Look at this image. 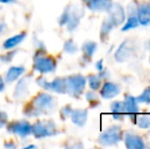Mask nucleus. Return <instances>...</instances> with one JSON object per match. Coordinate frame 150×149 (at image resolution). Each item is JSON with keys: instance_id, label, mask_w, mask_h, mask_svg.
<instances>
[{"instance_id": "f257e3e1", "label": "nucleus", "mask_w": 150, "mask_h": 149, "mask_svg": "<svg viewBox=\"0 0 150 149\" xmlns=\"http://www.w3.org/2000/svg\"><path fill=\"white\" fill-rule=\"evenodd\" d=\"M56 102L52 95L40 92L24 108V114L28 117H38L41 114H48L55 108Z\"/></svg>"}, {"instance_id": "39448f33", "label": "nucleus", "mask_w": 150, "mask_h": 149, "mask_svg": "<svg viewBox=\"0 0 150 149\" xmlns=\"http://www.w3.org/2000/svg\"><path fill=\"white\" fill-rule=\"evenodd\" d=\"M56 66H57V62L52 56H46V54L34 56L33 68L40 74L54 73L56 70Z\"/></svg>"}, {"instance_id": "bb28decb", "label": "nucleus", "mask_w": 150, "mask_h": 149, "mask_svg": "<svg viewBox=\"0 0 150 149\" xmlns=\"http://www.w3.org/2000/svg\"><path fill=\"white\" fill-rule=\"evenodd\" d=\"M137 102H144L150 104V88H146L138 97L136 98Z\"/></svg>"}, {"instance_id": "e433bc0d", "label": "nucleus", "mask_w": 150, "mask_h": 149, "mask_svg": "<svg viewBox=\"0 0 150 149\" xmlns=\"http://www.w3.org/2000/svg\"><path fill=\"white\" fill-rule=\"evenodd\" d=\"M6 27H7V26H6L5 23H1V22H0V34L4 32V30L6 29Z\"/></svg>"}, {"instance_id": "f704fd0d", "label": "nucleus", "mask_w": 150, "mask_h": 149, "mask_svg": "<svg viewBox=\"0 0 150 149\" xmlns=\"http://www.w3.org/2000/svg\"><path fill=\"white\" fill-rule=\"evenodd\" d=\"M5 88V82H4L3 78L0 77V92H2Z\"/></svg>"}, {"instance_id": "cd10ccee", "label": "nucleus", "mask_w": 150, "mask_h": 149, "mask_svg": "<svg viewBox=\"0 0 150 149\" xmlns=\"http://www.w3.org/2000/svg\"><path fill=\"white\" fill-rule=\"evenodd\" d=\"M36 83H37V84H38V86H40V87H41L42 89L46 90V91H49L50 82H49V81H47L45 77H43V76L39 77L37 80H36Z\"/></svg>"}, {"instance_id": "423d86ee", "label": "nucleus", "mask_w": 150, "mask_h": 149, "mask_svg": "<svg viewBox=\"0 0 150 149\" xmlns=\"http://www.w3.org/2000/svg\"><path fill=\"white\" fill-rule=\"evenodd\" d=\"M122 138V129L119 126H112V127L108 128L105 131L99 135L98 142L99 144L103 146H110L115 145L117 142H120Z\"/></svg>"}, {"instance_id": "c85d7f7f", "label": "nucleus", "mask_w": 150, "mask_h": 149, "mask_svg": "<svg viewBox=\"0 0 150 149\" xmlns=\"http://www.w3.org/2000/svg\"><path fill=\"white\" fill-rule=\"evenodd\" d=\"M16 53H18V51H16V50L8 51V52H6L4 55L0 56V60H1V61H3V62H10L12 60V58L16 55Z\"/></svg>"}, {"instance_id": "a878e982", "label": "nucleus", "mask_w": 150, "mask_h": 149, "mask_svg": "<svg viewBox=\"0 0 150 149\" xmlns=\"http://www.w3.org/2000/svg\"><path fill=\"white\" fill-rule=\"evenodd\" d=\"M137 125L141 129H148L150 128V115H141L137 119Z\"/></svg>"}, {"instance_id": "c756f323", "label": "nucleus", "mask_w": 150, "mask_h": 149, "mask_svg": "<svg viewBox=\"0 0 150 149\" xmlns=\"http://www.w3.org/2000/svg\"><path fill=\"white\" fill-rule=\"evenodd\" d=\"M86 99H87L88 102H90L91 104H99L98 101V96L95 92L93 91H89L86 93Z\"/></svg>"}, {"instance_id": "9d476101", "label": "nucleus", "mask_w": 150, "mask_h": 149, "mask_svg": "<svg viewBox=\"0 0 150 149\" xmlns=\"http://www.w3.org/2000/svg\"><path fill=\"white\" fill-rule=\"evenodd\" d=\"M29 86H30V79L28 77L22 78L16 85L13 91V97L18 100H22L26 98L29 94Z\"/></svg>"}, {"instance_id": "4c0bfd02", "label": "nucleus", "mask_w": 150, "mask_h": 149, "mask_svg": "<svg viewBox=\"0 0 150 149\" xmlns=\"http://www.w3.org/2000/svg\"><path fill=\"white\" fill-rule=\"evenodd\" d=\"M25 148H26V149H28V148H36V145H29V146H26Z\"/></svg>"}, {"instance_id": "7c9ffc66", "label": "nucleus", "mask_w": 150, "mask_h": 149, "mask_svg": "<svg viewBox=\"0 0 150 149\" xmlns=\"http://www.w3.org/2000/svg\"><path fill=\"white\" fill-rule=\"evenodd\" d=\"M71 112H73V108L71 107V105H65L61 108L60 110V117L62 119H67V117H71Z\"/></svg>"}, {"instance_id": "393cba45", "label": "nucleus", "mask_w": 150, "mask_h": 149, "mask_svg": "<svg viewBox=\"0 0 150 149\" xmlns=\"http://www.w3.org/2000/svg\"><path fill=\"white\" fill-rule=\"evenodd\" d=\"M63 50H64V52H67V53L74 54L78 51V46H77V44L74 42V40L69 39L65 41L64 45H63Z\"/></svg>"}, {"instance_id": "58836bf2", "label": "nucleus", "mask_w": 150, "mask_h": 149, "mask_svg": "<svg viewBox=\"0 0 150 149\" xmlns=\"http://www.w3.org/2000/svg\"><path fill=\"white\" fill-rule=\"evenodd\" d=\"M83 1H84V2H86V3H88V2H89L90 0H83Z\"/></svg>"}, {"instance_id": "f03ea898", "label": "nucleus", "mask_w": 150, "mask_h": 149, "mask_svg": "<svg viewBox=\"0 0 150 149\" xmlns=\"http://www.w3.org/2000/svg\"><path fill=\"white\" fill-rule=\"evenodd\" d=\"M84 16V9L78 5H69L58 18V24L61 27L67 26L69 32H73L78 28L82 16Z\"/></svg>"}, {"instance_id": "a211bd4d", "label": "nucleus", "mask_w": 150, "mask_h": 149, "mask_svg": "<svg viewBox=\"0 0 150 149\" xmlns=\"http://www.w3.org/2000/svg\"><path fill=\"white\" fill-rule=\"evenodd\" d=\"M26 72V68L22 66H14L8 68L5 75V82L6 83H12L16 81L24 73Z\"/></svg>"}, {"instance_id": "ddd939ff", "label": "nucleus", "mask_w": 150, "mask_h": 149, "mask_svg": "<svg viewBox=\"0 0 150 149\" xmlns=\"http://www.w3.org/2000/svg\"><path fill=\"white\" fill-rule=\"evenodd\" d=\"M125 144L129 149H143L145 147L142 138L131 133H127L125 135Z\"/></svg>"}, {"instance_id": "20e7f679", "label": "nucleus", "mask_w": 150, "mask_h": 149, "mask_svg": "<svg viewBox=\"0 0 150 149\" xmlns=\"http://www.w3.org/2000/svg\"><path fill=\"white\" fill-rule=\"evenodd\" d=\"M87 80L82 75H73L65 78V93L73 97H80L84 92Z\"/></svg>"}, {"instance_id": "1a4fd4ad", "label": "nucleus", "mask_w": 150, "mask_h": 149, "mask_svg": "<svg viewBox=\"0 0 150 149\" xmlns=\"http://www.w3.org/2000/svg\"><path fill=\"white\" fill-rule=\"evenodd\" d=\"M133 54V45L130 40H125L115 53V58L117 62H125L131 58Z\"/></svg>"}, {"instance_id": "2eb2a0df", "label": "nucleus", "mask_w": 150, "mask_h": 149, "mask_svg": "<svg viewBox=\"0 0 150 149\" xmlns=\"http://www.w3.org/2000/svg\"><path fill=\"white\" fill-rule=\"evenodd\" d=\"M71 119V121L78 127H83L85 126L88 119V110L87 109H73L71 114L69 117Z\"/></svg>"}, {"instance_id": "c9c22d12", "label": "nucleus", "mask_w": 150, "mask_h": 149, "mask_svg": "<svg viewBox=\"0 0 150 149\" xmlns=\"http://www.w3.org/2000/svg\"><path fill=\"white\" fill-rule=\"evenodd\" d=\"M4 146H5V148H16V145L14 143H12V142H6L5 144H4Z\"/></svg>"}, {"instance_id": "dca6fc26", "label": "nucleus", "mask_w": 150, "mask_h": 149, "mask_svg": "<svg viewBox=\"0 0 150 149\" xmlns=\"http://www.w3.org/2000/svg\"><path fill=\"white\" fill-rule=\"evenodd\" d=\"M110 112L111 115L117 121H122L124 119L126 113V108H125L124 101H115L110 105Z\"/></svg>"}, {"instance_id": "2f4dec72", "label": "nucleus", "mask_w": 150, "mask_h": 149, "mask_svg": "<svg viewBox=\"0 0 150 149\" xmlns=\"http://www.w3.org/2000/svg\"><path fill=\"white\" fill-rule=\"evenodd\" d=\"M8 123V117L7 113L4 112H0V129L4 128Z\"/></svg>"}, {"instance_id": "f8f14e48", "label": "nucleus", "mask_w": 150, "mask_h": 149, "mask_svg": "<svg viewBox=\"0 0 150 149\" xmlns=\"http://www.w3.org/2000/svg\"><path fill=\"white\" fill-rule=\"evenodd\" d=\"M138 102H137L136 98L133 97L132 95H125V108H126V113L128 115H130L131 119H134L136 117V114L139 112V107H138Z\"/></svg>"}, {"instance_id": "412c9836", "label": "nucleus", "mask_w": 150, "mask_h": 149, "mask_svg": "<svg viewBox=\"0 0 150 149\" xmlns=\"http://www.w3.org/2000/svg\"><path fill=\"white\" fill-rule=\"evenodd\" d=\"M97 49V43L94 41H86L85 43L82 45V51L84 53V56L88 59H90L94 53L96 52Z\"/></svg>"}, {"instance_id": "7ed1b4c3", "label": "nucleus", "mask_w": 150, "mask_h": 149, "mask_svg": "<svg viewBox=\"0 0 150 149\" xmlns=\"http://www.w3.org/2000/svg\"><path fill=\"white\" fill-rule=\"evenodd\" d=\"M58 133L56 124L51 119H42L32 125V134L37 139L52 137Z\"/></svg>"}, {"instance_id": "4be33fe9", "label": "nucleus", "mask_w": 150, "mask_h": 149, "mask_svg": "<svg viewBox=\"0 0 150 149\" xmlns=\"http://www.w3.org/2000/svg\"><path fill=\"white\" fill-rule=\"evenodd\" d=\"M113 25L110 23L109 20H106L102 23V26H101V30H100V40L102 42H105L107 40V38L109 36V33L112 30Z\"/></svg>"}, {"instance_id": "473e14b6", "label": "nucleus", "mask_w": 150, "mask_h": 149, "mask_svg": "<svg viewBox=\"0 0 150 149\" xmlns=\"http://www.w3.org/2000/svg\"><path fill=\"white\" fill-rule=\"evenodd\" d=\"M95 66H96V68L99 71V72H101V71L103 70V59H100V60H98V61L95 64Z\"/></svg>"}, {"instance_id": "b1692460", "label": "nucleus", "mask_w": 150, "mask_h": 149, "mask_svg": "<svg viewBox=\"0 0 150 149\" xmlns=\"http://www.w3.org/2000/svg\"><path fill=\"white\" fill-rule=\"evenodd\" d=\"M138 25H139L138 18H137L136 16H131L130 18H128V22L126 23V25L122 28V31L126 32V31H129V30H131V29L137 28Z\"/></svg>"}, {"instance_id": "0eeeda50", "label": "nucleus", "mask_w": 150, "mask_h": 149, "mask_svg": "<svg viewBox=\"0 0 150 149\" xmlns=\"http://www.w3.org/2000/svg\"><path fill=\"white\" fill-rule=\"evenodd\" d=\"M6 130L9 134H13L21 138H26L32 134V125L25 119L14 121L6 125Z\"/></svg>"}, {"instance_id": "72a5a7b5", "label": "nucleus", "mask_w": 150, "mask_h": 149, "mask_svg": "<svg viewBox=\"0 0 150 149\" xmlns=\"http://www.w3.org/2000/svg\"><path fill=\"white\" fill-rule=\"evenodd\" d=\"M1 4H13L16 3V0H0Z\"/></svg>"}, {"instance_id": "4468645a", "label": "nucleus", "mask_w": 150, "mask_h": 149, "mask_svg": "<svg viewBox=\"0 0 150 149\" xmlns=\"http://www.w3.org/2000/svg\"><path fill=\"white\" fill-rule=\"evenodd\" d=\"M138 20L139 24L142 25V26H148L150 25V5L148 4L142 3L138 6Z\"/></svg>"}, {"instance_id": "9b49d317", "label": "nucleus", "mask_w": 150, "mask_h": 149, "mask_svg": "<svg viewBox=\"0 0 150 149\" xmlns=\"http://www.w3.org/2000/svg\"><path fill=\"white\" fill-rule=\"evenodd\" d=\"M120 93V86L112 82H106L101 88L100 95L104 99H111Z\"/></svg>"}, {"instance_id": "6e6552de", "label": "nucleus", "mask_w": 150, "mask_h": 149, "mask_svg": "<svg viewBox=\"0 0 150 149\" xmlns=\"http://www.w3.org/2000/svg\"><path fill=\"white\" fill-rule=\"evenodd\" d=\"M109 13V18L110 23L113 25V27H119L126 20V13H125L124 7L119 3H111L110 7L107 9Z\"/></svg>"}, {"instance_id": "6ab92c4d", "label": "nucleus", "mask_w": 150, "mask_h": 149, "mask_svg": "<svg viewBox=\"0 0 150 149\" xmlns=\"http://www.w3.org/2000/svg\"><path fill=\"white\" fill-rule=\"evenodd\" d=\"M27 37L26 33H21V34H16L14 36L8 38L4 41L3 43V48L6 50H10L16 48V46H18L23 41L25 40V38Z\"/></svg>"}, {"instance_id": "aec40b11", "label": "nucleus", "mask_w": 150, "mask_h": 149, "mask_svg": "<svg viewBox=\"0 0 150 149\" xmlns=\"http://www.w3.org/2000/svg\"><path fill=\"white\" fill-rule=\"evenodd\" d=\"M49 91L55 92L58 94L65 93V79L64 78H55L53 81L50 82Z\"/></svg>"}, {"instance_id": "f3484780", "label": "nucleus", "mask_w": 150, "mask_h": 149, "mask_svg": "<svg viewBox=\"0 0 150 149\" xmlns=\"http://www.w3.org/2000/svg\"><path fill=\"white\" fill-rule=\"evenodd\" d=\"M111 3L112 0H90L88 2V8L93 11H107Z\"/></svg>"}, {"instance_id": "5701e85b", "label": "nucleus", "mask_w": 150, "mask_h": 149, "mask_svg": "<svg viewBox=\"0 0 150 149\" xmlns=\"http://www.w3.org/2000/svg\"><path fill=\"white\" fill-rule=\"evenodd\" d=\"M88 83H89V87L93 91H96L99 89L101 85V78L99 75H90L88 77Z\"/></svg>"}]
</instances>
